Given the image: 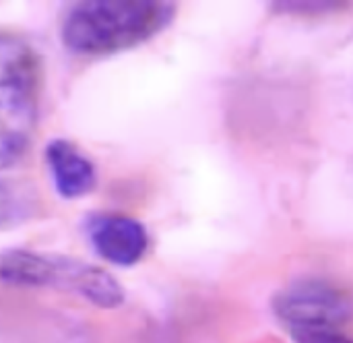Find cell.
Instances as JSON below:
<instances>
[{
  "instance_id": "cell-4",
  "label": "cell",
  "mask_w": 353,
  "mask_h": 343,
  "mask_svg": "<svg viewBox=\"0 0 353 343\" xmlns=\"http://www.w3.org/2000/svg\"><path fill=\"white\" fill-rule=\"evenodd\" d=\"M275 317L296 329H341L353 321V294L325 277H302L273 298Z\"/></svg>"
},
{
  "instance_id": "cell-7",
  "label": "cell",
  "mask_w": 353,
  "mask_h": 343,
  "mask_svg": "<svg viewBox=\"0 0 353 343\" xmlns=\"http://www.w3.org/2000/svg\"><path fill=\"white\" fill-rule=\"evenodd\" d=\"M27 211L29 209L23 197H19V193L6 182H0V226L19 222L23 215H27Z\"/></svg>"
},
{
  "instance_id": "cell-1",
  "label": "cell",
  "mask_w": 353,
  "mask_h": 343,
  "mask_svg": "<svg viewBox=\"0 0 353 343\" xmlns=\"http://www.w3.org/2000/svg\"><path fill=\"white\" fill-rule=\"evenodd\" d=\"M176 17L165 0H89L66 8L60 23L62 46L77 56H110L161 33Z\"/></svg>"
},
{
  "instance_id": "cell-3",
  "label": "cell",
  "mask_w": 353,
  "mask_h": 343,
  "mask_svg": "<svg viewBox=\"0 0 353 343\" xmlns=\"http://www.w3.org/2000/svg\"><path fill=\"white\" fill-rule=\"evenodd\" d=\"M0 282L19 288H56L99 308H118L126 298L124 288L110 271L72 257L27 248L0 253Z\"/></svg>"
},
{
  "instance_id": "cell-8",
  "label": "cell",
  "mask_w": 353,
  "mask_h": 343,
  "mask_svg": "<svg viewBox=\"0 0 353 343\" xmlns=\"http://www.w3.org/2000/svg\"><path fill=\"white\" fill-rule=\"evenodd\" d=\"M288 333L294 343H353L341 329H296Z\"/></svg>"
},
{
  "instance_id": "cell-5",
  "label": "cell",
  "mask_w": 353,
  "mask_h": 343,
  "mask_svg": "<svg viewBox=\"0 0 353 343\" xmlns=\"http://www.w3.org/2000/svg\"><path fill=\"white\" fill-rule=\"evenodd\" d=\"M85 234L95 253L116 267H132L149 246L145 226L118 213H95L87 217Z\"/></svg>"
},
{
  "instance_id": "cell-2",
  "label": "cell",
  "mask_w": 353,
  "mask_h": 343,
  "mask_svg": "<svg viewBox=\"0 0 353 343\" xmlns=\"http://www.w3.org/2000/svg\"><path fill=\"white\" fill-rule=\"evenodd\" d=\"M41 62L17 33L0 31V170L27 153L39 118Z\"/></svg>"
},
{
  "instance_id": "cell-6",
  "label": "cell",
  "mask_w": 353,
  "mask_h": 343,
  "mask_svg": "<svg viewBox=\"0 0 353 343\" xmlns=\"http://www.w3.org/2000/svg\"><path fill=\"white\" fill-rule=\"evenodd\" d=\"M46 161L52 172L56 193L62 199H81L95 188V168L74 143L54 139L46 147Z\"/></svg>"
}]
</instances>
